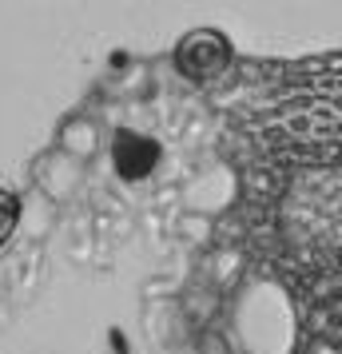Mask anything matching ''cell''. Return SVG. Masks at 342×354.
I'll list each match as a JSON object with an SVG mask.
<instances>
[{"label":"cell","mask_w":342,"mask_h":354,"mask_svg":"<svg viewBox=\"0 0 342 354\" xmlns=\"http://www.w3.org/2000/svg\"><path fill=\"white\" fill-rule=\"evenodd\" d=\"M235 335L247 354H291L298 346L291 295L271 279L247 283L235 299Z\"/></svg>","instance_id":"1"},{"label":"cell","mask_w":342,"mask_h":354,"mask_svg":"<svg viewBox=\"0 0 342 354\" xmlns=\"http://www.w3.org/2000/svg\"><path fill=\"white\" fill-rule=\"evenodd\" d=\"M36 187L40 195L48 199V203H68V199H76V192L84 187V163L68 160L60 151H52L40 160L36 167Z\"/></svg>","instance_id":"2"},{"label":"cell","mask_w":342,"mask_h":354,"mask_svg":"<svg viewBox=\"0 0 342 354\" xmlns=\"http://www.w3.org/2000/svg\"><path fill=\"white\" fill-rule=\"evenodd\" d=\"M56 151H60V156H68V160H76V163H88L99 151V128H96V120H88V115L68 120L64 128H60V136H56Z\"/></svg>","instance_id":"3"}]
</instances>
